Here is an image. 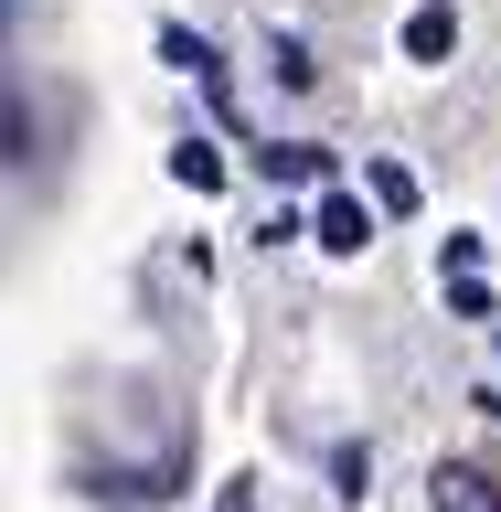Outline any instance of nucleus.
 <instances>
[{"instance_id":"obj_1","label":"nucleus","mask_w":501,"mask_h":512,"mask_svg":"<svg viewBox=\"0 0 501 512\" xmlns=\"http://www.w3.org/2000/svg\"><path fill=\"white\" fill-rule=\"evenodd\" d=\"M427 491H438V512H501V470H480V459H448Z\"/></svg>"},{"instance_id":"obj_2","label":"nucleus","mask_w":501,"mask_h":512,"mask_svg":"<svg viewBox=\"0 0 501 512\" xmlns=\"http://www.w3.org/2000/svg\"><path fill=\"white\" fill-rule=\"evenodd\" d=\"M310 235H320V246H331V256H363V246H374V214H363V203H352V192H320V214H310Z\"/></svg>"},{"instance_id":"obj_3","label":"nucleus","mask_w":501,"mask_h":512,"mask_svg":"<svg viewBox=\"0 0 501 512\" xmlns=\"http://www.w3.org/2000/svg\"><path fill=\"white\" fill-rule=\"evenodd\" d=\"M267 160V182H331V150L320 139H278V150H256Z\"/></svg>"},{"instance_id":"obj_4","label":"nucleus","mask_w":501,"mask_h":512,"mask_svg":"<svg viewBox=\"0 0 501 512\" xmlns=\"http://www.w3.org/2000/svg\"><path fill=\"white\" fill-rule=\"evenodd\" d=\"M171 182H182V192H214L224 182V150H214V139H182V150H171Z\"/></svg>"},{"instance_id":"obj_5","label":"nucleus","mask_w":501,"mask_h":512,"mask_svg":"<svg viewBox=\"0 0 501 512\" xmlns=\"http://www.w3.org/2000/svg\"><path fill=\"white\" fill-rule=\"evenodd\" d=\"M448 43H459V22H448L438 0H427V11H416V22H406V54H416V64H438Z\"/></svg>"},{"instance_id":"obj_6","label":"nucleus","mask_w":501,"mask_h":512,"mask_svg":"<svg viewBox=\"0 0 501 512\" xmlns=\"http://www.w3.org/2000/svg\"><path fill=\"white\" fill-rule=\"evenodd\" d=\"M374 203H384V214H416V171H406V160H374Z\"/></svg>"},{"instance_id":"obj_7","label":"nucleus","mask_w":501,"mask_h":512,"mask_svg":"<svg viewBox=\"0 0 501 512\" xmlns=\"http://www.w3.org/2000/svg\"><path fill=\"white\" fill-rule=\"evenodd\" d=\"M331 480H342V502H363V480H374V459H363V448H331Z\"/></svg>"},{"instance_id":"obj_8","label":"nucleus","mask_w":501,"mask_h":512,"mask_svg":"<svg viewBox=\"0 0 501 512\" xmlns=\"http://www.w3.org/2000/svg\"><path fill=\"white\" fill-rule=\"evenodd\" d=\"M0 160H32V118L11 107V96H0Z\"/></svg>"},{"instance_id":"obj_9","label":"nucleus","mask_w":501,"mask_h":512,"mask_svg":"<svg viewBox=\"0 0 501 512\" xmlns=\"http://www.w3.org/2000/svg\"><path fill=\"white\" fill-rule=\"evenodd\" d=\"M448 310H459V320H501V310H491V288H480V278H448Z\"/></svg>"},{"instance_id":"obj_10","label":"nucleus","mask_w":501,"mask_h":512,"mask_svg":"<svg viewBox=\"0 0 501 512\" xmlns=\"http://www.w3.org/2000/svg\"><path fill=\"white\" fill-rule=\"evenodd\" d=\"M214 512H256V480H235V491H224V502Z\"/></svg>"},{"instance_id":"obj_11","label":"nucleus","mask_w":501,"mask_h":512,"mask_svg":"<svg viewBox=\"0 0 501 512\" xmlns=\"http://www.w3.org/2000/svg\"><path fill=\"white\" fill-rule=\"evenodd\" d=\"M491 352H501V342H491Z\"/></svg>"}]
</instances>
